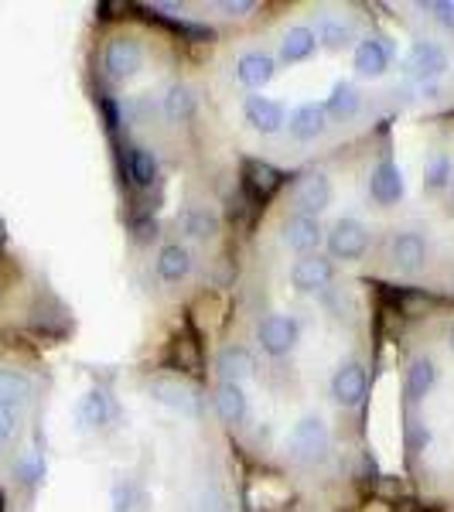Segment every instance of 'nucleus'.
I'll list each match as a JSON object with an SVG mask.
<instances>
[{
  "mask_svg": "<svg viewBox=\"0 0 454 512\" xmlns=\"http://www.w3.org/2000/svg\"><path fill=\"white\" fill-rule=\"evenodd\" d=\"M376 321L373 284L338 267L277 192L236 256L202 386L236 461L297 509L373 506Z\"/></svg>",
  "mask_w": 454,
  "mask_h": 512,
  "instance_id": "f257e3e1",
  "label": "nucleus"
},
{
  "mask_svg": "<svg viewBox=\"0 0 454 512\" xmlns=\"http://www.w3.org/2000/svg\"><path fill=\"white\" fill-rule=\"evenodd\" d=\"M99 106L117 158L123 226L147 294L171 311L229 287L243 192L198 55L144 18L106 24L96 48Z\"/></svg>",
  "mask_w": 454,
  "mask_h": 512,
  "instance_id": "f03ea898",
  "label": "nucleus"
},
{
  "mask_svg": "<svg viewBox=\"0 0 454 512\" xmlns=\"http://www.w3.org/2000/svg\"><path fill=\"white\" fill-rule=\"evenodd\" d=\"M239 158L301 175L400 120V48L383 4H277L198 52Z\"/></svg>",
  "mask_w": 454,
  "mask_h": 512,
  "instance_id": "7ed1b4c3",
  "label": "nucleus"
},
{
  "mask_svg": "<svg viewBox=\"0 0 454 512\" xmlns=\"http://www.w3.org/2000/svg\"><path fill=\"white\" fill-rule=\"evenodd\" d=\"M280 192L352 277L454 304V117L386 123Z\"/></svg>",
  "mask_w": 454,
  "mask_h": 512,
  "instance_id": "20e7f679",
  "label": "nucleus"
},
{
  "mask_svg": "<svg viewBox=\"0 0 454 512\" xmlns=\"http://www.w3.org/2000/svg\"><path fill=\"white\" fill-rule=\"evenodd\" d=\"M400 454L424 506L454 512V304H427L396 338Z\"/></svg>",
  "mask_w": 454,
  "mask_h": 512,
  "instance_id": "39448f33",
  "label": "nucleus"
},
{
  "mask_svg": "<svg viewBox=\"0 0 454 512\" xmlns=\"http://www.w3.org/2000/svg\"><path fill=\"white\" fill-rule=\"evenodd\" d=\"M383 7L400 48V120L454 117V0Z\"/></svg>",
  "mask_w": 454,
  "mask_h": 512,
  "instance_id": "423d86ee",
  "label": "nucleus"
}]
</instances>
